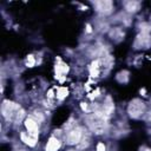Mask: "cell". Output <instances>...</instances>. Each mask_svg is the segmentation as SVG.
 Wrapping results in <instances>:
<instances>
[{
	"instance_id": "cell-1",
	"label": "cell",
	"mask_w": 151,
	"mask_h": 151,
	"mask_svg": "<svg viewBox=\"0 0 151 151\" xmlns=\"http://www.w3.org/2000/svg\"><path fill=\"white\" fill-rule=\"evenodd\" d=\"M88 125L91 126V129L96 132V133H103L104 130H105V125H106V122H105V118L104 117H100L98 114L94 113V116H92L90 119H88Z\"/></svg>"
},
{
	"instance_id": "cell-2",
	"label": "cell",
	"mask_w": 151,
	"mask_h": 151,
	"mask_svg": "<svg viewBox=\"0 0 151 151\" xmlns=\"http://www.w3.org/2000/svg\"><path fill=\"white\" fill-rule=\"evenodd\" d=\"M144 110H145L144 104H143L142 101L137 100V99L133 100V101H131V104H130V106H129V113H130V116L133 117V118L139 117V116L144 112Z\"/></svg>"
},
{
	"instance_id": "cell-3",
	"label": "cell",
	"mask_w": 151,
	"mask_h": 151,
	"mask_svg": "<svg viewBox=\"0 0 151 151\" xmlns=\"http://www.w3.org/2000/svg\"><path fill=\"white\" fill-rule=\"evenodd\" d=\"M25 126H26V129L28 130V134H31L32 137H34V138L37 139V138H38V134H39L37 122H35L34 119H32V118H27V119L25 120Z\"/></svg>"
},
{
	"instance_id": "cell-4",
	"label": "cell",
	"mask_w": 151,
	"mask_h": 151,
	"mask_svg": "<svg viewBox=\"0 0 151 151\" xmlns=\"http://www.w3.org/2000/svg\"><path fill=\"white\" fill-rule=\"evenodd\" d=\"M80 139H81V131L79 129H74L71 132H68V134H67V143L70 145L79 143Z\"/></svg>"
},
{
	"instance_id": "cell-5",
	"label": "cell",
	"mask_w": 151,
	"mask_h": 151,
	"mask_svg": "<svg viewBox=\"0 0 151 151\" xmlns=\"http://www.w3.org/2000/svg\"><path fill=\"white\" fill-rule=\"evenodd\" d=\"M60 140L55 137H51L46 144V151H57L60 147Z\"/></svg>"
},
{
	"instance_id": "cell-6",
	"label": "cell",
	"mask_w": 151,
	"mask_h": 151,
	"mask_svg": "<svg viewBox=\"0 0 151 151\" xmlns=\"http://www.w3.org/2000/svg\"><path fill=\"white\" fill-rule=\"evenodd\" d=\"M20 137H21V140H22L25 144H27L28 146H34V145H35V140H37V139H35L34 137H32L31 134L26 136L25 133H21Z\"/></svg>"
},
{
	"instance_id": "cell-7",
	"label": "cell",
	"mask_w": 151,
	"mask_h": 151,
	"mask_svg": "<svg viewBox=\"0 0 151 151\" xmlns=\"http://www.w3.org/2000/svg\"><path fill=\"white\" fill-rule=\"evenodd\" d=\"M97 6H98V9L101 12H110L112 8V4L110 1H100L97 4Z\"/></svg>"
},
{
	"instance_id": "cell-8",
	"label": "cell",
	"mask_w": 151,
	"mask_h": 151,
	"mask_svg": "<svg viewBox=\"0 0 151 151\" xmlns=\"http://www.w3.org/2000/svg\"><path fill=\"white\" fill-rule=\"evenodd\" d=\"M67 96V88L66 87H59L58 92H57V97L58 99H64Z\"/></svg>"
},
{
	"instance_id": "cell-9",
	"label": "cell",
	"mask_w": 151,
	"mask_h": 151,
	"mask_svg": "<svg viewBox=\"0 0 151 151\" xmlns=\"http://www.w3.org/2000/svg\"><path fill=\"white\" fill-rule=\"evenodd\" d=\"M34 58H33V55H28L27 57V60H26V65L28 66V67H32L33 65H34Z\"/></svg>"
},
{
	"instance_id": "cell-10",
	"label": "cell",
	"mask_w": 151,
	"mask_h": 151,
	"mask_svg": "<svg viewBox=\"0 0 151 151\" xmlns=\"http://www.w3.org/2000/svg\"><path fill=\"white\" fill-rule=\"evenodd\" d=\"M97 151H105V145L103 143H98L97 144Z\"/></svg>"
},
{
	"instance_id": "cell-11",
	"label": "cell",
	"mask_w": 151,
	"mask_h": 151,
	"mask_svg": "<svg viewBox=\"0 0 151 151\" xmlns=\"http://www.w3.org/2000/svg\"><path fill=\"white\" fill-rule=\"evenodd\" d=\"M48 97H53V90H50L48 91Z\"/></svg>"
}]
</instances>
